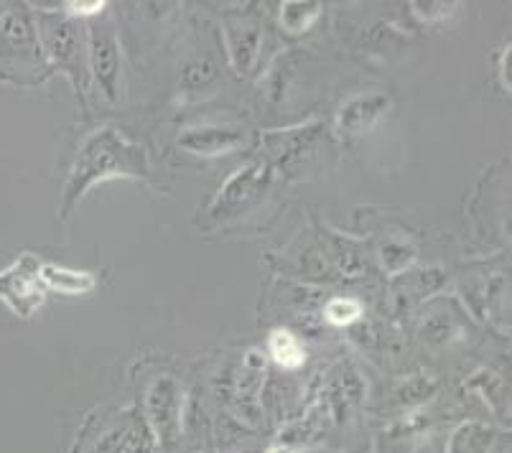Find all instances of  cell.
<instances>
[{"label": "cell", "instance_id": "obj_1", "mask_svg": "<svg viewBox=\"0 0 512 453\" xmlns=\"http://www.w3.org/2000/svg\"><path fill=\"white\" fill-rule=\"evenodd\" d=\"M110 179H151L148 151L113 125L92 130L74 158L62 189L59 217L67 219L92 186Z\"/></svg>", "mask_w": 512, "mask_h": 453}, {"label": "cell", "instance_id": "obj_2", "mask_svg": "<svg viewBox=\"0 0 512 453\" xmlns=\"http://www.w3.org/2000/svg\"><path fill=\"white\" fill-rule=\"evenodd\" d=\"M46 69L34 16L26 6L0 11V79L11 84H34Z\"/></svg>", "mask_w": 512, "mask_h": 453}, {"label": "cell", "instance_id": "obj_3", "mask_svg": "<svg viewBox=\"0 0 512 453\" xmlns=\"http://www.w3.org/2000/svg\"><path fill=\"white\" fill-rule=\"evenodd\" d=\"M41 54L49 67L59 69L74 82V87H87V49L85 34L67 11H31Z\"/></svg>", "mask_w": 512, "mask_h": 453}, {"label": "cell", "instance_id": "obj_4", "mask_svg": "<svg viewBox=\"0 0 512 453\" xmlns=\"http://www.w3.org/2000/svg\"><path fill=\"white\" fill-rule=\"evenodd\" d=\"M156 438L141 413V405H125L102 415L82 431L77 453H156Z\"/></svg>", "mask_w": 512, "mask_h": 453}, {"label": "cell", "instance_id": "obj_5", "mask_svg": "<svg viewBox=\"0 0 512 453\" xmlns=\"http://www.w3.org/2000/svg\"><path fill=\"white\" fill-rule=\"evenodd\" d=\"M273 168L263 161L248 163L237 168L235 174L222 184L214 202L209 204V217L214 222H230V219L248 214L255 204L263 199V194L271 189Z\"/></svg>", "mask_w": 512, "mask_h": 453}, {"label": "cell", "instance_id": "obj_6", "mask_svg": "<svg viewBox=\"0 0 512 453\" xmlns=\"http://www.w3.org/2000/svg\"><path fill=\"white\" fill-rule=\"evenodd\" d=\"M181 410H184V390L171 375H158L143 395L141 413L156 438L158 448H171L181 438Z\"/></svg>", "mask_w": 512, "mask_h": 453}, {"label": "cell", "instance_id": "obj_7", "mask_svg": "<svg viewBox=\"0 0 512 453\" xmlns=\"http://www.w3.org/2000/svg\"><path fill=\"white\" fill-rule=\"evenodd\" d=\"M87 72L92 74L105 100L118 102L120 41L115 34V23L105 13L87 26Z\"/></svg>", "mask_w": 512, "mask_h": 453}, {"label": "cell", "instance_id": "obj_8", "mask_svg": "<svg viewBox=\"0 0 512 453\" xmlns=\"http://www.w3.org/2000/svg\"><path fill=\"white\" fill-rule=\"evenodd\" d=\"M41 260L23 252L6 270H0V303L21 319H31L44 303L46 291L41 286Z\"/></svg>", "mask_w": 512, "mask_h": 453}, {"label": "cell", "instance_id": "obj_9", "mask_svg": "<svg viewBox=\"0 0 512 453\" xmlns=\"http://www.w3.org/2000/svg\"><path fill=\"white\" fill-rule=\"evenodd\" d=\"M321 135H324V125L321 123H306L299 128L288 130H271L260 138L268 156V166H293V163L304 161L306 156L314 153L319 146Z\"/></svg>", "mask_w": 512, "mask_h": 453}, {"label": "cell", "instance_id": "obj_10", "mask_svg": "<svg viewBox=\"0 0 512 453\" xmlns=\"http://www.w3.org/2000/svg\"><path fill=\"white\" fill-rule=\"evenodd\" d=\"M225 44L232 69L242 77H248L258 64L260 44H263V23L248 13L230 16L225 21Z\"/></svg>", "mask_w": 512, "mask_h": 453}, {"label": "cell", "instance_id": "obj_11", "mask_svg": "<svg viewBox=\"0 0 512 453\" xmlns=\"http://www.w3.org/2000/svg\"><path fill=\"white\" fill-rule=\"evenodd\" d=\"M245 130L232 128V125H197V128H186L176 138V146L184 153L202 158L227 156L245 146Z\"/></svg>", "mask_w": 512, "mask_h": 453}, {"label": "cell", "instance_id": "obj_12", "mask_svg": "<svg viewBox=\"0 0 512 453\" xmlns=\"http://www.w3.org/2000/svg\"><path fill=\"white\" fill-rule=\"evenodd\" d=\"M265 382V357L258 349H250L242 357L240 377L235 385V410L245 423L255 426L260 420V392Z\"/></svg>", "mask_w": 512, "mask_h": 453}, {"label": "cell", "instance_id": "obj_13", "mask_svg": "<svg viewBox=\"0 0 512 453\" xmlns=\"http://www.w3.org/2000/svg\"><path fill=\"white\" fill-rule=\"evenodd\" d=\"M390 107V97L383 92H365L349 97L337 112V128L347 135H362L375 128Z\"/></svg>", "mask_w": 512, "mask_h": 453}, {"label": "cell", "instance_id": "obj_14", "mask_svg": "<svg viewBox=\"0 0 512 453\" xmlns=\"http://www.w3.org/2000/svg\"><path fill=\"white\" fill-rule=\"evenodd\" d=\"M497 438H500V433L487 420H462L449 433L444 453H495Z\"/></svg>", "mask_w": 512, "mask_h": 453}, {"label": "cell", "instance_id": "obj_15", "mask_svg": "<svg viewBox=\"0 0 512 453\" xmlns=\"http://www.w3.org/2000/svg\"><path fill=\"white\" fill-rule=\"evenodd\" d=\"M39 275L44 291L62 293V296H85L97 286V278L87 270H69L51 263H41Z\"/></svg>", "mask_w": 512, "mask_h": 453}, {"label": "cell", "instance_id": "obj_16", "mask_svg": "<svg viewBox=\"0 0 512 453\" xmlns=\"http://www.w3.org/2000/svg\"><path fill=\"white\" fill-rule=\"evenodd\" d=\"M268 354L283 370H299L306 362V347L299 336L288 329H276L268 336Z\"/></svg>", "mask_w": 512, "mask_h": 453}, {"label": "cell", "instance_id": "obj_17", "mask_svg": "<svg viewBox=\"0 0 512 453\" xmlns=\"http://www.w3.org/2000/svg\"><path fill=\"white\" fill-rule=\"evenodd\" d=\"M321 8L316 0H286L281 3V26L288 34H306L321 18Z\"/></svg>", "mask_w": 512, "mask_h": 453}, {"label": "cell", "instance_id": "obj_18", "mask_svg": "<svg viewBox=\"0 0 512 453\" xmlns=\"http://www.w3.org/2000/svg\"><path fill=\"white\" fill-rule=\"evenodd\" d=\"M436 387L439 385H436V380H431V377L413 375L398 387L395 398H398V403L403 405V408H418V405L428 403V400L434 398Z\"/></svg>", "mask_w": 512, "mask_h": 453}, {"label": "cell", "instance_id": "obj_19", "mask_svg": "<svg viewBox=\"0 0 512 453\" xmlns=\"http://www.w3.org/2000/svg\"><path fill=\"white\" fill-rule=\"evenodd\" d=\"M416 260V247L403 240H388L380 247V263L390 275H398Z\"/></svg>", "mask_w": 512, "mask_h": 453}, {"label": "cell", "instance_id": "obj_20", "mask_svg": "<svg viewBox=\"0 0 512 453\" xmlns=\"http://www.w3.org/2000/svg\"><path fill=\"white\" fill-rule=\"evenodd\" d=\"M365 314V308L357 298H349V296H337L324 306V319L334 326H349L355 324V321L362 319Z\"/></svg>", "mask_w": 512, "mask_h": 453}, {"label": "cell", "instance_id": "obj_21", "mask_svg": "<svg viewBox=\"0 0 512 453\" xmlns=\"http://www.w3.org/2000/svg\"><path fill=\"white\" fill-rule=\"evenodd\" d=\"M456 6H459V3H444V0H428V3H423V0H416V3H413V13H416L421 21L434 23L449 18L451 13L456 11Z\"/></svg>", "mask_w": 512, "mask_h": 453}, {"label": "cell", "instance_id": "obj_22", "mask_svg": "<svg viewBox=\"0 0 512 453\" xmlns=\"http://www.w3.org/2000/svg\"><path fill=\"white\" fill-rule=\"evenodd\" d=\"M214 74H217V69H214V64L209 59H197V62H192L184 69V84L197 90V87H204Z\"/></svg>", "mask_w": 512, "mask_h": 453}, {"label": "cell", "instance_id": "obj_23", "mask_svg": "<svg viewBox=\"0 0 512 453\" xmlns=\"http://www.w3.org/2000/svg\"><path fill=\"white\" fill-rule=\"evenodd\" d=\"M449 331H451V319L444 314H436L428 319V324H423V336L428 342H449Z\"/></svg>", "mask_w": 512, "mask_h": 453}, {"label": "cell", "instance_id": "obj_24", "mask_svg": "<svg viewBox=\"0 0 512 453\" xmlns=\"http://www.w3.org/2000/svg\"><path fill=\"white\" fill-rule=\"evenodd\" d=\"M105 3H100V0H92V3H67V13L69 16H90V18H97L105 13Z\"/></svg>", "mask_w": 512, "mask_h": 453}, {"label": "cell", "instance_id": "obj_25", "mask_svg": "<svg viewBox=\"0 0 512 453\" xmlns=\"http://www.w3.org/2000/svg\"><path fill=\"white\" fill-rule=\"evenodd\" d=\"M510 59H512V49L510 46H505V51H502L500 56V74H502V84L507 87V92H510Z\"/></svg>", "mask_w": 512, "mask_h": 453}]
</instances>
